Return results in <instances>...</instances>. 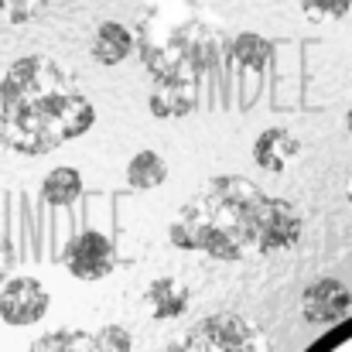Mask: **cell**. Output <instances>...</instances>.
Listing matches in <instances>:
<instances>
[{
    "instance_id": "obj_16",
    "label": "cell",
    "mask_w": 352,
    "mask_h": 352,
    "mask_svg": "<svg viewBox=\"0 0 352 352\" xmlns=\"http://www.w3.org/2000/svg\"><path fill=\"white\" fill-rule=\"evenodd\" d=\"M10 260H14V253H10V243L0 236V284H3V277H7V270H10Z\"/></svg>"
},
{
    "instance_id": "obj_6",
    "label": "cell",
    "mask_w": 352,
    "mask_h": 352,
    "mask_svg": "<svg viewBox=\"0 0 352 352\" xmlns=\"http://www.w3.org/2000/svg\"><path fill=\"white\" fill-rule=\"evenodd\" d=\"M298 154H301V140L291 130H284V126H267L253 140V161L263 171H274V175H280Z\"/></svg>"
},
{
    "instance_id": "obj_1",
    "label": "cell",
    "mask_w": 352,
    "mask_h": 352,
    "mask_svg": "<svg viewBox=\"0 0 352 352\" xmlns=\"http://www.w3.org/2000/svg\"><path fill=\"white\" fill-rule=\"evenodd\" d=\"M96 123L93 103L45 55L17 58L0 76V144L24 157L82 137Z\"/></svg>"
},
{
    "instance_id": "obj_5",
    "label": "cell",
    "mask_w": 352,
    "mask_h": 352,
    "mask_svg": "<svg viewBox=\"0 0 352 352\" xmlns=\"http://www.w3.org/2000/svg\"><path fill=\"white\" fill-rule=\"evenodd\" d=\"M352 305V294L349 287L336 277H318L308 284L305 298H301V311L308 322H339L346 318Z\"/></svg>"
},
{
    "instance_id": "obj_7",
    "label": "cell",
    "mask_w": 352,
    "mask_h": 352,
    "mask_svg": "<svg viewBox=\"0 0 352 352\" xmlns=\"http://www.w3.org/2000/svg\"><path fill=\"white\" fill-rule=\"evenodd\" d=\"M301 236V219L298 212L287 206V202H277V199H267L263 206V219H260V250H280V246H291L298 243Z\"/></svg>"
},
{
    "instance_id": "obj_4",
    "label": "cell",
    "mask_w": 352,
    "mask_h": 352,
    "mask_svg": "<svg viewBox=\"0 0 352 352\" xmlns=\"http://www.w3.org/2000/svg\"><path fill=\"white\" fill-rule=\"evenodd\" d=\"M31 352H130V332L120 325H103L100 332H52L38 339Z\"/></svg>"
},
{
    "instance_id": "obj_3",
    "label": "cell",
    "mask_w": 352,
    "mask_h": 352,
    "mask_svg": "<svg viewBox=\"0 0 352 352\" xmlns=\"http://www.w3.org/2000/svg\"><path fill=\"white\" fill-rule=\"evenodd\" d=\"M52 308V294L48 287L38 280V277H7L0 284V318L14 329H24V325H38Z\"/></svg>"
},
{
    "instance_id": "obj_13",
    "label": "cell",
    "mask_w": 352,
    "mask_h": 352,
    "mask_svg": "<svg viewBox=\"0 0 352 352\" xmlns=\"http://www.w3.org/2000/svg\"><path fill=\"white\" fill-rule=\"evenodd\" d=\"M188 110H192V96L182 89L168 93V86H164L161 93H151V113H157V117H182Z\"/></svg>"
},
{
    "instance_id": "obj_12",
    "label": "cell",
    "mask_w": 352,
    "mask_h": 352,
    "mask_svg": "<svg viewBox=\"0 0 352 352\" xmlns=\"http://www.w3.org/2000/svg\"><path fill=\"white\" fill-rule=\"evenodd\" d=\"M267 55H270V45L260 34H239L230 45V58L236 69H260L267 62Z\"/></svg>"
},
{
    "instance_id": "obj_14",
    "label": "cell",
    "mask_w": 352,
    "mask_h": 352,
    "mask_svg": "<svg viewBox=\"0 0 352 352\" xmlns=\"http://www.w3.org/2000/svg\"><path fill=\"white\" fill-rule=\"evenodd\" d=\"M48 3L52 0H0V14L10 24H34L48 10Z\"/></svg>"
},
{
    "instance_id": "obj_10",
    "label": "cell",
    "mask_w": 352,
    "mask_h": 352,
    "mask_svg": "<svg viewBox=\"0 0 352 352\" xmlns=\"http://www.w3.org/2000/svg\"><path fill=\"white\" fill-rule=\"evenodd\" d=\"M82 195V175L76 168H52L45 178H41V199L52 206V209H69L72 202H79Z\"/></svg>"
},
{
    "instance_id": "obj_11",
    "label": "cell",
    "mask_w": 352,
    "mask_h": 352,
    "mask_svg": "<svg viewBox=\"0 0 352 352\" xmlns=\"http://www.w3.org/2000/svg\"><path fill=\"white\" fill-rule=\"evenodd\" d=\"M168 182V161L157 151H137L126 164V185L133 192H151Z\"/></svg>"
},
{
    "instance_id": "obj_15",
    "label": "cell",
    "mask_w": 352,
    "mask_h": 352,
    "mask_svg": "<svg viewBox=\"0 0 352 352\" xmlns=\"http://www.w3.org/2000/svg\"><path fill=\"white\" fill-rule=\"evenodd\" d=\"M308 21H342L352 10V0H301Z\"/></svg>"
},
{
    "instance_id": "obj_8",
    "label": "cell",
    "mask_w": 352,
    "mask_h": 352,
    "mask_svg": "<svg viewBox=\"0 0 352 352\" xmlns=\"http://www.w3.org/2000/svg\"><path fill=\"white\" fill-rule=\"evenodd\" d=\"M144 301L151 305V311H154L157 322H171V318H182V315L188 311L192 294H188V287H185L182 280H175V277H157V280L147 284Z\"/></svg>"
},
{
    "instance_id": "obj_2",
    "label": "cell",
    "mask_w": 352,
    "mask_h": 352,
    "mask_svg": "<svg viewBox=\"0 0 352 352\" xmlns=\"http://www.w3.org/2000/svg\"><path fill=\"white\" fill-rule=\"evenodd\" d=\"M62 267L79 280H103L117 270V246L100 230H82L62 246Z\"/></svg>"
},
{
    "instance_id": "obj_9",
    "label": "cell",
    "mask_w": 352,
    "mask_h": 352,
    "mask_svg": "<svg viewBox=\"0 0 352 352\" xmlns=\"http://www.w3.org/2000/svg\"><path fill=\"white\" fill-rule=\"evenodd\" d=\"M130 52H133V31L123 28L120 21H103L93 31V41H89L93 62H100V65H120Z\"/></svg>"
}]
</instances>
